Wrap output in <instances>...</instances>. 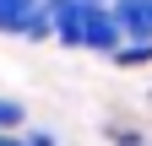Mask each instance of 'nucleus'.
Wrapping results in <instances>:
<instances>
[{
	"mask_svg": "<svg viewBox=\"0 0 152 146\" xmlns=\"http://www.w3.org/2000/svg\"><path fill=\"white\" fill-rule=\"evenodd\" d=\"M49 0H0V33L11 38H49Z\"/></svg>",
	"mask_w": 152,
	"mask_h": 146,
	"instance_id": "obj_1",
	"label": "nucleus"
},
{
	"mask_svg": "<svg viewBox=\"0 0 152 146\" xmlns=\"http://www.w3.org/2000/svg\"><path fill=\"white\" fill-rule=\"evenodd\" d=\"M114 22H120L125 38H136V43H152V0H114Z\"/></svg>",
	"mask_w": 152,
	"mask_h": 146,
	"instance_id": "obj_2",
	"label": "nucleus"
},
{
	"mask_svg": "<svg viewBox=\"0 0 152 146\" xmlns=\"http://www.w3.org/2000/svg\"><path fill=\"white\" fill-rule=\"evenodd\" d=\"M22 103H11V98H0V130H6V135H16V130H22Z\"/></svg>",
	"mask_w": 152,
	"mask_h": 146,
	"instance_id": "obj_3",
	"label": "nucleus"
},
{
	"mask_svg": "<svg viewBox=\"0 0 152 146\" xmlns=\"http://www.w3.org/2000/svg\"><path fill=\"white\" fill-rule=\"evenodd\" d=\"M114 60H120V65H141V60H152V43H120Z\"/></svg>",
	"mask_w": 152,
	"mask_h": 146,
	"instance_id": "obj_4",
	"label": "nucleus"
},
{
	"mask_svg": "<svg viewBox=\"0 0 152 146\" xmlns=\"http://www.w3.org/2000/svg\"><path fill=\"white\" fill-rule=\"evenodd\" d=\"M27 146H54V135H44V130H33V135H22Z\"/></svg>",
	"mask_w": 152,
	"mask_h": 146,
	"instance_id": "obj_5",
	"label": "nucleus"
},
{
	"mask_svg": "<svg viewBox=\"0 0 152 146\" xmlns=\"http://www.w3.org/2000/svg\"><path fill=\"white\" fill-rule=\"evenodd\" d=\"M0 146H27L22 135H6V130H0Z\"/></svg>",
	"mask_w": 152,
	"mask_h": 146,
	"instance_id": "obj_6",
	"label": "nucleus"
},
{
	"mask_svg": "<svg viewBox=\"0 0 152 146\" xmlns=\"http://www.w3.org/2000/svg\"><path fill=\"white\" fill-rule=\"evenodd\" d=\"M82 6H98V11H109V6H114V0H82Z\"/></svg>",
	"mask_w": 152,
	"mask_h": 146,
	"instance_id": "obj_7",
	"label": "nucleus"
}]
</instances>
